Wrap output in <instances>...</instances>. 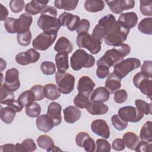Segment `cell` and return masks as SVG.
<instances>
[{
  "instance_id": "6da1fadb",
  "label": "cell",
  "mask_w": 152,
  "mask_h": 152,
  "mask_svg": "<svg viewBox=\"0 0 152 152\" xmlns=\"http://www.w3.org/2000/svg\"><path fill=\"white\" fill-rule=\"evenodd\" d=\"M130 52L131 48L128 44L122 43L118 46H115L106 51L104 54L97 61V66L110 69L111 66H115L124 60V57L129 55Z\"/></svg>"
},
{
  "instance_id": "7a4b0ae2",
  "label": "cell",
  "mask_w": 152,
  "mask_h": 152,
  "mask_svg": "<svg viewBox=\"0 0 152 152\" xmlns=\"http://www.w3.org/2000/svg\"><path fill=\"white\" fill-rule=\"evenodd\" d=\"M37 20V26L43 32L57 34L61 26L57 16V10L52 6H46L40 12Z\"/></svg>"
},
{
  "instance_id": "3957f363",
  "label": "cell",
  "mask_w": 152,
  "mask_h": 152,
  "mask_svg": "<svg viewBox=\"0 0 152 152\" xmlns=\"http://www.w3.org/2000/svg\"><path fill=\"white\" fill-rule=\"evenodd\" d=\"M116 23L115 17L113 14H107L99 20L98 24L94 27L91 35L102 42L103 39L113 29Z\"/></svg>"
},
{
  "instance_id": "277c9868",
  "label": "cell",
  "mask_w": 152,
  "mask_h": 152,
  "mask_svg": "<svg viewBox=\"0 0 152 152\" xmlns=\"http://www.w3.org/2000/svg\"><path fill=\"white\" fill-rule=\"evenodd\" d=\"M94 64V57L82 49L76 50L70 59L71 66L74 71H79L82 68H91Z\"/></svg>"
},
{
  "instance_id": "5b68a950",
  "label": "cell",
  "mask_w": 152,
  "mask_h": 152,
  "mask_svg": "<svg viewBox=\"0 0 152 152\" xmlns=\"http://www.w3.org/2000/svg\"><path fill=\"white\" fill-rule=\"evenodd\" d=\"M129 33V29L122 26L117 21L113 29L104 37V42L109 46H118L126 40Z\"/></svg>"
},
{
  "instance_id": "8992f818",
  "label": "cell",
  "mask_w": 152,
  "mask_h": 152,
  "mask_svg": "<svg viewBox=\"0 0 152 152\" xmlns=\"http://www.w3.org/2000/svg\"><path fill=\"white\" fill-rule=\"evenodd\" d=\"M76 42L79 48H86L92 54H97L101 50L102 42L88 33H82L78 34Z\"/></svg>"
},
{
  "instance_id": "52a82bcc",
  "label": "cell",
  "mask_w": 152,
  "mask_h": 152,
  "mask_svg": "<svg viewBox=\"0 0 152 152\" xmlns=\"http://www.w3.org/2000/svg\"><path fill=\"white\" fill-rule=\"evenodd\" d=\"M141 61L136 58H129L124 59L114 66L113 73L119 78L122 79L132 71L138 68Z\"/></svg>"
},
{
  "instance_id": "ba28073f",
  "label": "cell",
  "mask_w": 152,
  "mask_h": 152,
  "mask_svg": "<svg viewBox=\"0 0 152 152\" xmlns=\"http://www.w3.org/2000/svg\"><path fill=\"white\" fill-rule=\"evenodd\" d=\"M55 80L61 93L68 94L73 91L75 84V78L72 74L58 72L55 74Z\"/></svg>"
},
{
  "instance_id": "9c48e42d",
  "label": "cell",
  "mask_w": 152,
  "mask_h": 152,
  "mask_svg": "<svg viewBox=\"0 0 152 152\" xmlns=\"http://www.w3.org/2000/svg\"><path fill=\"white\" fill-rule=\"evenodd\" d=\"M119 116L126 122H138L144 117V113L141 112L137 107L126 106L121 108L118 111Z\"/></svg>"
},
{
  "instance_id": "30bf717a",
  "label": "cell",
  "mask_w": 152,
  "mask_h": 152,
  "mask_svg": "<svg viewBox=\"0 0 152 152\" xmlns=\"http://www.w3.org/2000/svg\"><path fill=\"white\" fill-rule=\"evenodd\" d=\"M57 34H49L43 32L36 37L32 42L34 49L39 50H47L55 41Z\"/></svg>"
},
{
  "instance_id": "8fae6325",
  "label": "cell",
  "mask_w": 152,
  "mask_h": 152,
  "mask_svg": "<svg viewBox=\"0 0 152 152\" xmlns=\"http://www.w3.org/2000/svg\"><path fill=\"white\" fill-rule=\"evenodd\" d=\"M133 83L135 87L140 91L151 99V83L152 80L143 75L141 72L137 73L133 78Z\"/></svg>"
},
{
  "instance_id": "7c38bea8",
  "label": "cell",
  "mask_w": 152,
  "mask_h": 152,
  "mask_svg": "<svg viewBox=\"0 0 152 152\" xmlns=\"http://www.w3.org/2000/svg\"><path fill=\"white\" fill-rule=\"evenodd\" d=\"M2 85L13 92L20 88V81L19 80V72L17 69L12 68L6 71L5 82Z\"/></svg>"
},
{
  "instance_id": "4fadbf2b",
  "label": "cell",
  "mask_w": 152,
  "mask_h": 152,
  "mask_svg": "<svg viewBox=\"0 0 152 152\" xmlns=\"http://www.w3.org/2000/svg\"><path fill=\"white\" fill-rule=\"evenodd\" d=\"M40 57V53L33 48L29 49L26 52H22L15 56V61L21 65H27L36 62Z\"/></svg>"
},
{
  "instance_id": "5bb4252c",
  "label": "cell",
  "mask_w": 152,
  "mask_h": 152,
  "mask_svg": "<svg viewBox=\"0 0 152 152\" xmlns=\"http://www.w3.org/2000/svg\"><path fill=\"white\" fill-rule=\"evenodd\" d=\"M105 2L110 11L114 14H121L124 11L132 9L135 7V1L133 0H114L106 1Z\"/></svg>"
},
{
  "instance_id": "9a60e30c",
  "label": "cell",
  "mask_w": 152,
  "mask_h": 152,
  "mask_svg": "<svg viewBox=\"0 0 152 152\" xmlns=\"http://www.w3.org/2000/svg\"><path fill=\"white\" fill-rule=\"evenodd\" d=\"M58 20L61 26H66L69 30L73 31L77 28L80 21V18L78 15L64 12L59 16Z\"/></svg>"
},
{
  "instance_id": "2e32d148",
  "label": "cell",
  "mask_w": 152,
  "mask_h": 152,
  "mask_svg": "<svg viewBox=\"0 0 152 152\" xmlns=\"http://www.w3.org/2000/svg\"><path fill=\"white\" fill-rule=\"evenodd\" d=\"M33 18L30 14L23 13L20 15L15 21V33L21 34L29 30V28L32 23Z\"/></svg>"
},
{
  "instance_id": "e0dca14e",
  "label": "cell",
  "mask_w": 152,
  "mask_h": 152,
  "mask_svg": "<svg viewBox=\"0 0 152 152\" xmlns=\"http://www.w3.org/2000/svg\"><path fill=\"white\" fill-rule=\"evenodd\" d=\"M91 129L94 134L105 139H107L110 137L109 127L106 121L103 119L93 121L91 124Z\"/></svg>"
},
{
  "instance_id": "ac0fdd59",
  "label": "cell",
  "mask_w": 152,
  "mask_h": 152,
  "mask_svg": "<svg viewBox=\"0 0 152 152\" xmlns=\"http://www.w3.org/2000/svg\"><path fill=\"white\" fill-rule=\"evenodd\" d=\"M62 107L57 102H52L49 103L46 115L53 121L55 126H58L62 122Z\"/></svg>"
},
{
  "instance_id": "d6986e66",
  "label": "cell",
  "mask_w": 152,
  "mask_h": 152,
  "mask_svg": "<svg viewBox=\"0 0 152 152\" xmlns=\"http://www.w3.org/2000/svg\"><path fill=\"white\" fill-rule=\"evenodd\" d=\"M95 86V83L89 77L84 75L80 78L78 82L77 90L78 92L89 96L94 90Z\"/></svg>"
},
{
  "instance_id": "ffe728a7",
  "label": "cell",
  "mask_w": 152,
  "mask_h": 152,
  "mask_svg": "<svg viewBox=\"0 0 152 152\" xmlns=\"http://www.w3.org/2000/svg\"><path fill=\"white\" fill-rule=\"evenodd\" d=\"M118 21L122 26L130 29L137 25L138 16L134 12L122 13L119 15Z\"/></svg>"
},
{
  "instance_id": "44dd1931",
  "label": "cell",
  "mask_w": 152,
  "mask_h": 152,
  "mask_svg": "<svg viewBox=\"0 0 152 152\" xmlns=\"http://www.w3.org/2000/svg\"><path fill=\"white\" fill-rule=\"evenodd\" d=\"M64 120L69 124H74L78 121L81 117V112L76 106H69L63 110Z\"/></svg>"
},
{
  "instance_id": "7402d4cb",
  "label": "cell",
  "mask_w": 152,
  "mask_h": 152,
  "mask_svg": "<svg viewBox=\"0 0 152 152\" xmlns=\"http://www.w3.org/2000/svg\"><path fill=\"white\" fill-rule=\"evenodd\" d=\"M49 1L43 0H32L30 2L27 3L25 7V11L28 14L36 15L46 7Z\"/></svg>"
},
{
  "instance_id": "603a6c76",
  "label": "cell",
  "mask_w": 152,
  "mask_h": 152,
  "mask_svg": "<svg viewBox=\"0 0 152 152\" xmlns=\"http://www.w3.org/2000/svg\"><path fill=\"white\" fill-rule=\"evenodd\" d=\"M121 87V79L113 72L109 74L105 81V88L111 94H113Z\"/></svg>"
},
{
  "instance_id": "cb8c5ba5",
  "label": "cell",
  "mask_w": 152,
  "mask_h": 152,
  "mask_svg": "<svg viewBox=\"0 0 152 152\" xmlns=\"http://www.w3.org/2000/svg\"><path fill=\"white\" fill-rule=\"evenodd\" d=\"M86 109L92 115H100L106 114L109 110L108 106L102 103L90 101Z\"/></svg>"
},
{
  "instance_id": "d4e9b609",
  "label": "cell",
  "mask_w": 152,
  "mask_h": 152,
  "mask_svg": "<svg viewBox=\"0 0 152 152\" xmlns=\"http://www.w3.org/2000/svg\"><path fill=\"white\" fill-rule=\"evenodd\" d=\"M36 126L39 130L48 132L52 130L55 125L53 121L47 115H42L37 117Z\"/></svg>"
},
{
  "instance_id": "484cf974",
  "label": "cell",
  "mask_w": 152,
  "mask_h": 152,
  "mask_svg": "<svg viewBox=\"0 0 152 152\" xmlns=\"http://www.w3.org/2000/svg\"><path fill=\"white\" fill-rule=\"evenodd\" d=\"M110 93L104 87L96 88L90 96V101L97 102H105L110 98Z\"/></svg>"
},
{
  "instance_id": "4316f807",
  "label": "cell",
  "mask_w": 152,
  "mask_h": 152,
  "mask_svg": "<svg viewBox=\"0 0 152 152\" xmlns=\"http://www.w3.org/2000/svg\"><path fill=\"white\" fill-rule=\"evenodd\" d=\"M55 62L59 72H65L69 68L68 53L65 52H58L55 55Z\"/></svg>"
},
{
  "instance_id": "83f0119b",
  "label": "cell",
  "mask_w": 152,
  "mask_h": 152,
  "mask_svg": "<svg viewBox=\"0 0 152 152\" xmlns=\"http://www.w3.org/2000/svg\"><path fill=\"white\" fill-rule=\"evenodd\" d=\"M54 49L57 52H65L68 53H70L73 50V46L71 42L66 37H61L55 43Z\"/></svg>"
},
{
  "instance_id": "f1b7e54d",
  "label": "cell",
  "mask_w": 152,
  "mask_h": 152,
  "mask_svg": "<svg viewBox=\"0 0 152 152\" xmlns=\"http://www.w3.org/2000/svg\"><path fill=\"white\" fill-rule=\"evenodd\" d=\"M44 93L46 98L50 100H55L60 97L61 93L55 84L49 83L44 86Z\"/></svg>"
},
{
  "instance_id": "f546056e",
  "label": "cell",
  "mask_w": 152,
  "mask_h": 152,
  "mask_svg": "<svg viewBox=\"0 0 152 152\" xmlns=\"http://www.w3.org/2000/svg\"><path fill=\"white\" fill-rule=\"evenodd\" d=\"M85 10L90 12L102 11L104 8V2L102 0H87L84 2Z\"/></svg>"
},
{
  "instance_id": "4dcf8cb0",
  "label": "cell",
  "mask_w": 152,
  "mask_h": 152,
  "mask_svg": "<svg viewBox=\"0 0 152 152\" xmlns=\"http://www.w3.org/2000/svg\"><path fill=\"white\" fill-rule=\"evenodd\" d=\"M123 141L126 147L131 150H135L140 141L138 135L132 132H127L123 135Z\"/></svg>"
},
{
  "instance_id": "1f68e13d",
  "label": "cell",
  "mask_w": 152,
  "mask_h": 152,
  "mask_svg": "<svg viewBox=\"0 0 152 152\" xmlns=\"http://www.w3.org/2000/svg\"><path fill=\"white\" fill-rule=\"evenodd\" d=\"M37 142L40 148L45 149L48 151H53V150L55 147L53 140L50 137L47 135H40L37 138Z\"/></svg>"
},
{
  "instance_id": "d6a6232c",
  "label": "cell",
  "mask_w": 152,
  "mask_h": 152,
  "mask_svg": "<svg viewBox=\"0 0 152 152\" xmlns=\"http://www.w3.org/2000/svg\"><path fill=\"white\" fill-rule=\"evenodd\" d=\"M16 112L12 108L7 106L2 107L0 111V117L1 119L7 124H10L12 122L14 119L15 116Z\"/></svg>"
},
{
  "instance_id": "836d02e7",
  "label": "cell",
  "mask_w": 152,
  "mask_h": 152,
  "mask_svg": "<svg viewBox=\"0 0 152 152\" xmlns=\"http://www.w3.org/2000/svg\"><path fill=\"white\" fill-rule=\"evenodd\" d=\"M140 138L141 141H144L148 142H152V122L148 121L142 126L140 132Z\"/></svg>"
},
{
  "instance_id": "e575fe53",
  "label": "cell",
  "mask_w": 152,
  "mask_h": 152,
  "mask_svg": "<svg viewBox=\"0 0 152 152\" xmlns=\"http://www.w3.org/2000/svg\"><path fill=\"white\" fill-rule=\"evenodd\" d=\"M78 4L77 0H56L54 1V5L56 8L66 11L74 10Z\"/></svg>"
},
{
  "instance_id": "d590c367",
  "label": "cell",
  "mask_w": 152,
  "mask_h": 152,
  "mask_svg": "<svg viewBox=\"0 0 152 152\" xmlns=\"http://www.w3.org/2000/svg\"><path fill=\"white\" fill-rule=\"evenodd\" d=\"M14 98L13 91L10 90L2 84L0 87V103L7 104L14 100Z\"/></svg>"
},
{
  "instance_id": "8d00e7d4",
  "label": "cell",
  "mask_w": 152,
  "mask_h": 152,
  "mask_svg": "<svg viewBox=\"0 0 152 152\" xmlns=\"http://www.w3.org/2000/svg\"><path fill=\"white\" fill-rule=\"evenodd\" d=\"M138 30L145 34L151 35L152 34V18L147 17L143 18L138 25Z\"/></svg>"
},
{
  "instance_id": "74e56055",
  "label": "cell",
  "mask_w": 152,
  "mask_h": 152,
  "mask_svg": "<svg viewBox=\"0 0 152 152\" xmlns=\"http://www.w3.org/2000/svg\"><path fill=\"white\" fill-rule=\"evenodd\" d=\"M18 100L23 105V106L27 107L34 102L35 97L31 90H26L18 96Z\"/></svg>"
},
{
  "instance_id": "f35d334b",
  "label": "cell",
  "mask_w": 152,
  "mask_h": 152,
  "mask_svg": "<svg viewBox=\"0 0 152 152\" xmlns=\"http://www.w3.org/2000/svg\"><path fill=\"white\" fill-rule=\"evenodd\" d=\"M73 102L76 107L81 109H84L90 102V100L89 99L88 96L78 92V93L75 96Z\"/></svg>"
},
{
  "instance_id": "ab89813d",
  "label": "cell",
  "mask_w": 152,
  "mask_h": 152,
  "mask_svg": "<svg viewBox=\"0 0 152 152\" xmlns=\"http://www.w3.org/2000/svg\"><path fill=\"white\" fill-rule=\"evenodd\" d=\"M25 112L29 117L36 118L40 114L41 107L37 103L33 102L31 104L26 107Z\"/></svg>"
},
{
  "instance_id": "60d3db41",
  "label": "cell",
  "mask_w": 152,
  "mask_h": 152,
  "mask_svg": "<svg viewBox=\"0 0 152 152\" xmlns=\"http://www.w3.org/2000/svg\"><path fill=\"white\" fill-rule=\"evenodd\" d=\"M136 107L142 113L145 115L151 114V103H148L145 101L141 99H137L135 101Z\"/></svg>"
},
{
  "instance_id": "b9f144b4",
  "label": "cell",
  "mask_w": 152,
  "mask_h": 152,
  "mask_svg": "<svg viewBox=\"0 0 152 152\" xmlns=\"http://www.w3.org/2000/svg\"><path fill=\"white\" fill-rule=\"evenodd\" d=\"M140 3L141 13L144 16L151 17L152 15V1L151 0H141Z\"/></svg>"
},
{
  "instance_id": "7bdbcfd3",
  "label": "cell",
  "mask_w": 152,
  "mask_h": 152,
  "mask_svg": "<svg viewBox=\"0 0 152 152\" xmlns=\"http://www.w3.org/2000/svg\"><path fill=\"white\" fill-rule=\"evenodd\" d=\"M31 33L30 30L25 33L17 34V39L18 43L23 46L29 45L31 40Z\"/></svg>"
},
{
  "instance_id": "ee69618b",
  "label": "cell",
  "mask_w": 152,
  "mask_h": 152,
  "mask_svg": "<svg viewBox=\"0 0 152 152\" xmlns=\"http://www.w3.org/2000/svg\"><path fill=\"white\" fill-rule=\"evenodd\" d=\"M40 69L43 74L50 75L55 73L56 67L53 62L50 61H44L40 65Z\"/></svg>"
},
{
  "instance_id": "f6af8a7d",
  "label": "cell",
  "mask_w": 152,
  "mask_h": 152,
  "mask_svg": "<svg viewBox=\"0 0 152 152\" xmlns=\"http://www.w3.org/2000/svg\"><path fill=\"white\" fill-rule=\"evenodd\" d=\"M112 125L118 131H122L125 129L128 126V122L122 120L118 115H114L111 118Z\"/></svg>"
},
{
  "instance_id": "bcb514c9",
  "label": "cell",
  "mask_w": 152,
  "mask_h": 152,
  "mask_svg": "<svg viewBox=\"0 0 152 152\" xmlns=\"http://www.w3.org/2000/svg\"><path fill=\"white\" fill-rule=\"evenodd\" d=\"M96 152H109L111 150V145L104 139L99 138L96 140Z\"/></svg>"
},
{
  "instance_id": "7dc6e473",
  "label": "cell",
  "mask_w": 152,
  "mask_h": 152,
  "mask_svg": "<svg viewBox=\"0 0 152 152\" xmlns=\"http://www.w3.org/2000/svg\"><path fill=\"white\" fill-rule=\"evenodd\" d=\"M25 5L24 1L23 0H11L9 3L10 8L12 12L18 13L23 11Z\"/></svg>"
},
{
  "instance_id": "c3c4849f",
  "label": "cell",
  "mask_w": 152,
  "mask_h": 152,
  "mask_svg": "<svg viewBox=\"0 0 152 152\" xmlns=\"http://www.w3.org/2000/svg\"><path fill=\"white\" fill-rule=\"evenodd\" d=\"M30 90L33 91L34 97L35 100L40 101L45 98V93H44V87L40 84H36L33 86Z\"/></svg>"
},
{
  "instance_id": "681fc988",
  "label": "cell",
  "mask_w": 152,
  "mask_h": 152,
  "mask_svg": "<svg viewBox=\"0 0 152 152\" xmlns=\"http://www.w3.org/2000/svg\"><path fill=\"white\" fill-rule=\"evenodd\" d=\"M141 72L148 78L152 77V62L151 61H144L141 66Z\"/></svg>"
},
{
  "instance_id": "f907efd6",
  "label": "cell",
  "mask_w": 152,
  "mask_h": 152,
  "mask_svg": "<svg viewBox=\"0 0 152 152\" xmlns=\"http://www.w3.org/2000/svg\"><path fill=\"white\" fill-rule=\"evenodd\" d=\"M128 98V93L124 89H121L116 91L114 94V101L116 103H124Z\"/></svg>"
},
{
  "instance_id": "816d5d0a",
  "label": "cell",
  "mask_w": 152,
  "mask_h": 152,
  "mask_svg": "<svg viewBox=\"0 0 152 152\" xmlns=\"http://www.w3.org/2000/svg\"><path fill=\"white\" fill-rule=\"evenodd\" d=\"M151 142L141 141H139L134 150L138 152H151Z\"/></svg>"
},
{
  "instance_id": "f5cc1de1",
  "label": "cell",
  "mask_w": 152,
  "mask_h": 152,
  "mask_svg": "<svg viewBox=\"0 0 152 152\" xmlns=\"http://www.w3.org/2000/svg\"><path fill=\"white\" fill-rule=\"evenodd\" d=\"M15 18L12 17H8L4 21V27L7 31L10 34L15 33Z\"/></svg>"
},
{
  "instance_id": "db71d44e",
  "label": "cell",
  "mask_w": 152,
  "mask_h": 152,
  "mask_svg": "<svg viewBox=\"0 0 152 152\" xmlns=\"http://www.w3.org/2000/svg\"><path fill=\"white\" fill-rule=\"evenodd\" d=\"M82 147L84 148V150L87 152H93L95 151L96 145L94 140L90 136L88 137L84 141Z\"/></svg>"
},
{
  "instance_id": "11a10c76",
  "label": "cell",
  "mask_w": 152,
  "mask_h": 152,
  "mask_svg": "<svg viewBox=\"0 0 152 152\" xmlns=\"http://www.w3.org/2000/svg\"><path fill=\"white\" fill-rule=\"evenodd\" d=\"M90 22L86 19H82L80 20V24L76 30L78 34L82 33H88L90 28Z\"/></svg>"
},
{
  "instance_id": "9f6ffc18",
  "label": "cell",
  "mask_w": 152,
  "mask_h": 152,
  "mask_svg": "<svg viewBox=\"0 0 152 152\" xmlns=\"http://www.w3.org/2000/svg\"><path fill=\"white\" fill-rule=\"evenodd\" d=\"M23 145L24 147L27 151L31 152L36 149V145L31 138H27L22 141Z\"/></svg>"
},
{
  "instance_id": "6f0895ef",
  "label": "cell",
  "mask_w": 152,
  "mask_h": 152,
  "mask_svg": "<svg viewBox=\"0 0 152 152\" xmlns=\"http://www.w3.org/2000/svg\"><path fill=\"white\" fill-rule=\"evenodd\" d=\"M112 148L115 151H122L125 149V145L123 140L121 138H116L112 142Z\"/></svg>"
},
{
  "instance_id": "680465c9",
  "label": "cell",
  "mask_w": 152,
  "mask_h": 152,
  "mask_svg": "<svg viewBox=\"0 0 152 152\" xmlns=\"http://www.w3.org/2000/svg\"><path fill=\"white\" fill-rule=\"evenodd\" d=\"M109 74V69L103 66H97L96 69V75L99 78L103 79Z\"/></svg>"
},
{
  "instance_id": "91938a15",
  "label": "cell",
  "mask_w": 152,
  "mask_h": 152,
  "mask_svg": "<svg viewBox=\"0 0 152 152\" xmlns=\"http://www.w3.org/2000/svg\"><path fill=\"white\" fill-rule=\"evenodd\" d=\"M90 135L86 132H79L75 137V142L77 145L80 147H82V145L85 140Z\"/></svg>"
},
{
  "instance_id": "94428289",
  "label": "cell",
  "mask_w": 152,
  "mask_h": 152,
  "mask_svg": "<svg viewBox=\"0 0 152 152\" xmlns=\"http://www.w3.org/2000/svg\"><path fill=\"white\" fill-rule=\"evenodd\" d=\"M7 106H9L13 109L15 110L16 112H21L23 109V105L17 100H13L11 102H10L8 104H7Z\"/></svg>"
},
{
  "instance_id": "6125c7cd",
  "label": "cell",
  "mask_w": 152,
  "mask_h": 152,
  "mask_svg": "<svg viewBox=\"0 0 152 152\" xmlns=\"http://www.w3.org/2000/svg\"><path fill=\"white\" fill-rule=\"evenodd\" d=\"M15 145L13 144H6L0 146L1 152H13L15 151Z\"/></svg>"
},
{
  "instance_id": "be15d7a7",
  "label": "cell",
  "mask_w": 152,
  "mask_h": 152,
  "mask_svg": "<svg viewBox=\"0 0 152 152\" xmlns=\"http://www.w3.org/2000/svg\"><path fill=\"white\" fill-rule=\"evenodd\" d=\"M0 14H1V21H5L8 15V11L6 7L2 4H0Z\"/></svg>"
},
{
  "instance_id": "e7e4bbea",
  "label": "cell",
  "mask_w": 152,
  "mask_h": 152,
  "mask_svg": "<svg viewBox=\"0 0 152 152\" xmlns=\"http://www.w3.org/2000/svg\"><path fill=\"white\" fill-rule=\"evenodd\" d=\"M15 151H27L22 144H21L19 143H17L15 144Z\"/></svg>"
},
{
  "instance_id": "03108f58",
  "label": "cell",
  "mask_w": 152,
  "mask_h": 152,
  "mask_svg": "<svg viewBox=\"0 0 152 152\" xmlns=\"http://www.w3.org/2000/svg\"><path fill=\"white\" fill-rule=\"evenodd\" d=\"M1 71H2L4 69L6 68V66H7V64L6 62L3 59H1Z\"/></svg>"
}]
</instances>
